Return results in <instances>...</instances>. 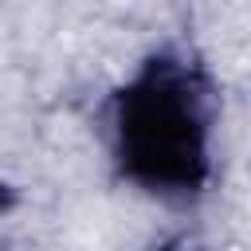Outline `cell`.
Masks as SVG:
<instances>
[{
    "instance_id": "cell-1",
    "label": "cell",
    "mask_w": 251,
    "mask_h": 251,
    "mask_svg": "<svg viewBox=\"0 0 251 251\" xmlns=\"http://www.w3.org/2000/svg\"><path fill=\"white\" fill-rule=\"evenodd\" d=\"M133 149H137V161H145L153 176H176V180H184L188 169H192V161L200 157L192 114L165 86H157L137 106V118H133Z\"/></svg>"
}]
</instances>
